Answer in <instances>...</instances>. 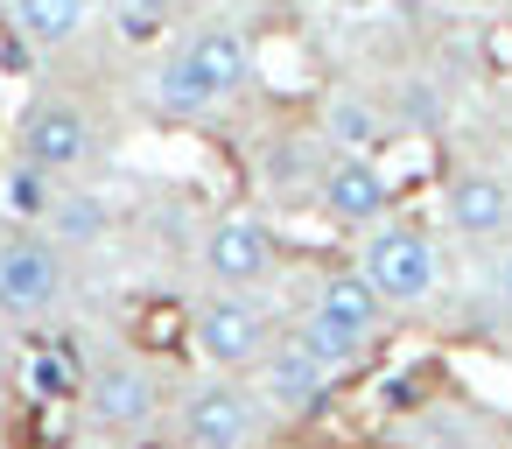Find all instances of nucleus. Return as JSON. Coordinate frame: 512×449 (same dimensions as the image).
I'll list each match as a JSON object with an SVG mask.
<instances>
[{
    "instance_id": "1",
    "label": "nucleus",
    "mask_w": 512,
    "mask_h": 449,
    "mask_svg": "<svg viewBox=\"0 0 512 449\" xmlns=\"http://www.w3.org/2000/svg\"><path fill=\"white\" fill-rule=\"evenodd\" d=\"M358 274L379 288L386 309H414V302L435 295L442 260H435V239L421 225H372L365 246H358Z\"/></svg>"
},
{
    "instance_id": "2",
    "label": "nucleus",
    "mask_w": 512,
    "mask_h": 449,
    "mask_svg": "<svg viewBox=\"0 0 512 449\" xmlns=\"http://www.w3.org/2000/svg\"><path fill=\"white\" fill-rule=\"evenodd\" d=\"M400 183L386 176L379 155H330L323 162V183H316V204L337 218V225H379L393 211Z\"/></svg>"
},
{
    "instance_id": "3",
    "label": "nucleus",
    "mask_w": 512,
    "mask_h": 449,
    "mask_svg": "<svg viewBox=\"0 0 512 449\" xmlns=\"http://www.w3.org/2000/svg\"><path fill=\"white\" fill-rule=\"evenodd\" d=\"M15 148H22V169L64 176V169H78V162L92 155V127H85V113H78L71 99H36V106L22 113Z\"/></svg>"
},
{
    "instance_id": "4",
    "label": "nucleus",
    "mask_w": 512,
    "mask_h": 449,
    "mask_svg": "<svg viewBox=\"0 0 512 449\" xmlns=\"http://www.w3.org/2000/svg\"><path fill=\"white\" fill-rule=\"evenodd\" d=\"M267 337H274V323H267L253 302H239V295L204 302V309H197V330H190V344H197V351H204L218 372L260 365V358H267Z\"/></svg>"
},
{
    "instance_id": "5",
    "label": "nucleus",
    "mask_w": 512,
    "mask_h": 449,
    "mask_svg": "<svg viewBox=\"0 0 512 449\" xmlns=\"http://www.w3.org/2000/svg\"><path fill=\"white\" fill-rule=\"evenodd\" d=\"M442 218L456 239H498L512 232V183L498 169H456L442 183Z\"/></svg>"
},
{
    "instance_id": "6",
    "label": "nucleus",
    "mask_w": 512,
    "mask_h": 449,
    "mask_svg": "<svg viewBox=\"0 0 512 449\" xmlns=\"http://www.w3.org/2000/svg\"><path fill=\"white\" fill-rule=\"evenodd\" d=\"M253 421H260L253 393L232 386V379H211V386H197L190 407H183V442H190V449H246V442H253Z\"/></svg>"
},
{
    "instance_id": "7",
    "label": "nucleus",
    "mask_w": 512,
    "mask_h": 449,
    "mask_svg": "<svg viewBox=\"0 0 512 449\" xmlns=\"http://www.w3.org/2000/svg\"><path fill=\"white\" fill-rule=\"evenodd\" d=\"M57 295H64V267L43 239L0 246V316H43Z\"/></svg>"
},
{
    "instance_id": "8",
    "label": "nucleus",
    "mask_w": 512,
    "mask_h": 449,
    "mask_svg": "<svg viewBox=\"0 0 512 449\" xmlns=\"http://www.w3.org/2000/svg\"><path fill=\"white\" fill-rule=\"evenodd\" d=\"M337 379L302 351V344H274L267 358H260V393L281 407V414H323L337 393H330Z\"/></svg>"
},
{
    "instance_id": "9",
    "label": "nucleus",
    "mask_w": 512,
    "mask_h": 449,
    "mask_svg": "<svg viewBox=\"0 0 512 449\" xmlns=\"http://www.w3.org/2000/svg\"><path fill=\"white\" fill-rule=\"evenodd\" d=\"M204 260H211V274H218V281L246 288V281H260V274L274 267V239H267V225H260V218L225 211V218L211 225V239H204Z\"/></svg>"
},
{
    "instance_id": "10",
    "label": "nucleus",
    "mask_w": 512,
    "mask_h": 449,
    "mask_svg": "<svg viewBox=\"0 0 512 449\" xmlns=\"http://www.w3.org/2000/svg\"><path fill=\"white\" fill-rule=\"evenodd\" d=\"M323 134H330L337 155H386L393 148V120L372 99H358V92H337L323 106Z\"/></svg>"
},
{
    "instance_id": "11",
    "label": "nucleus",
    "mask_w": 512,
    "mask_h": 449,
    "mask_svg": "<svg viewBox=\"0 0 512 449\" xmlns=\"http://www.w3.org/2000/svg\"><path fill=\"white\" fill-rule=\"evenodd\" d=\"M183 57H190V71L204 78L211 99H225V92H239V85L253 78V43L232 36V29H204V36H190Z\"/></svg>"
},
{
    "instance_id": "12",
    "label": "nucleus",
    "mask_w": 512,
    "mask_h": 449,
    "mask_svg": "<svg viewBox=\"0 0 512 449\" xmlns=\"http://www.w3.org/2000/svg\"><path fill=\"white\" fill-rule=\"evenodd\" d=\"M309 316H323V323H337V330H351V337H365V344H372V330H379L386 302H379V288H372L365 274H323V288H316V309H309Z\"/></svg>"
},
{
    "instance_id": "13",
    "label": "nucleus",
    "mask_w": 512,
    "mask_h": 449,
    "mask_svg": "<svg viewBox=\"0 0 512 449\" xmlns=\"http://www.w3.org/2000/svg\"><path fill=\"white\" fill-rule=\"evenodd\" d=\"M92 414L106 421V428H141L148 414H155V386H148V372L141 365H106V372H92Z\"/></svg>"
},
{
    "instance_id": "14",
    "label": "nucleus",
    "mask_w": 512,
    "mask_h": 449,
    "mask_svg": "<svg viewBox=\"0 0 512 449\" xmlns=\"http://www.w3.org/2000/svg\"><path fill=\"white\" fill-rule=\"evenodd\" d=\"M78 386H85L78 344H71V337H43V344L29 351V365H22V393H29V400H78Z\"/></svg>"
},
{
    "instance_id": "15",
    "label": "nucleus",
    "mask_w": 512,
    "mask_h": 449,
    "mask_svg": "<svg viewBox=\"0 0 512 449\" xmlns=\"http://www.w3.org/2000/svg\"><path fill=\"white\" fill-rule=\"evenodd\" d=\"M43 225H50L57 239L85 246V239H99V232L113 225V211H106L99 190H57V197H43Z\"/></svg>"
},
{
    "instance_id": "16",
    "label": "nucleus",
    "mask_w": 512,
    "mask_h": 449,
    "mask_svg": "<svg viewBox=\"0 0 512 449\" xmlns=\"http://www.w3.org/2000/svg\"><path fill=\"white\" fill-rule=\"evenodd\" d=\"M190 330H197V316H183V302H134V309H127V337H134L141 351L176 358V351L190 344Z\"/></svg>"
},
{
    "instance_id": "17",
    "label": "nucleus",
    "mask_w": 512,
    "mask_h": 449,
    "mask_svg": "<svg viewBox=\"0 0 512 449\" xmlns=\"http://www.w3.org/2000/svg\"><path fill=\"white\" fill-rule=\"evenodd\" d=\"M288 344H302V351H309V358H316L330 379H344V372H351V365L372 351L365 337H351V330H337V323H323V316H302V323L288 330Z\"/></svg>"
},
{
    "instance_id": "18",
    "label": "nucleus",
    "mask_w": 512,
    "mask_h": 449,
    "mask_svg": "<svg viewBox=\"0 0 512 449\" xmlns=\"http://www.w3.org/2000/svg\"><path fill=\"white\" fill-rule=\"evenodd\" d=\"M260 183H267L274 197H288V190H316V183H323V162L309 155V141L281 134V141H267V155H260Z\"/></svg>"
},
{
    "instance_id": "19",
    "label": "nucleus",
    "mask_w": 512,
    "mask_h": 449,
    "mask_svg": "<svg viewBox=\"0 0 512 449\" xmlns=\"http://www.w3.org/2000/svg\"><path fill=\"white\" fill-rule=\"evenodd\" d=\"M85 22V0H15V29L29 43H71Z\"/></svg>"
},
{
    "instance_id": "20",
    "label": "nucleus",
    "mask_w": 512,
    "mask_h": 449,
    "mask_svg": "<svg viewBox=\"0 0 512 449\" xmlns=\"http://www.w3.org/2000/svg\"><path fill=\"white\" fill-rule=\"evenodd\" d=\"M155 106H162L169 120H190V113H204V106H211V92H204V78L190 71V57H183V50L162 64V78H155Z\"/></svg>"
},
{
    "instance_id": "21",
    "label": "nucleus",
    "mask_w": 512,
    "mask_h": 449,
    "mask_svg": "<svg viewBox=\"0 0 512 449\" xmlns=\"http://www.w3.org/2000/svg\"><path fill=\"white\" fill-rule=\"evenodd\" d=\"M393 106H400V127H407L414 141H435V127H442V92H435L428 78H407Z\"/></svg>"
},
{
    "instance_id": "22",
    "label": "nucleus",
    "mask_w": 512,
    "mask_h": 449,
    "mask_svg": "<svg viewBox=\"0 0 512 449\" xmlns=\"http://www.w3.org/2000/svg\"><path fill=\"white\" fill-rule=\"evenodd\" d=\"M64 435H71V400H29V421L15 428V442H29V449H64Z\"/></svg>"
},
{
    "instance_id": "23",
    "label": "nucleus",
    "mask_w": 512,
    "mask_h": 449,
    "mask_svg": "<svg viewBox=\"0 0 512 449\" xmlns=\"http://www.w3.org/2000/svg\"><path fill=\"white\" fill-rule=\"evenodd\" d=\"M477 57H484L491 71H512V22H491V29L477 36Z\"/></svg>"
},
{
    "instance_id": "24",
    "label": "nucleus",
    "mask_w": 512,
    "mask_h": 449,
    "mask_svg": "<svg viewBox=\"0 0 512 449\" xmlns=\"http://www.w3.org/2000/svg\"><path fill=\"white\" fill-rule=\"evenodd\" d=\"M22 71H29V57H22V43H15L8 29H0V85H15Z\"/></svg>"
},
{
    "instance_id": "25",
    "label": "nucleus",
    "mask_w": 512,
    "mask_h": 449,
    "mask_svg": "<svg viewBox=\"0 0 512 449\" xmlns=\"http://www.w3.org/2000/svg\"><path fill=\"white\" fill-rule=\"evenodd\" d=\"M491 288H498V302H505V309H512V246H505V253H498V267H491Z\"/></svg>"
}]
</instances>
